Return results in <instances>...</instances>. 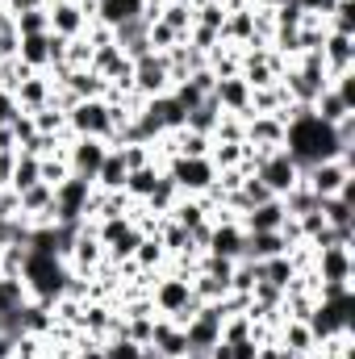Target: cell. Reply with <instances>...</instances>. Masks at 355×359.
<instances>
[{
  "mask_svg": "<svg viewBox=\"0 0 355 359\" xmlns=\"http://www.w3.org/2000/svg\"><path fill=\"white\" fill-rule=\"evenodd\" d=\"M51 209H55V188L51 184H29L25 192H17V213L29 222V226H42L51 222Z\"/></svg>",
  "mask_w": 355,
  "mask_h": 359,
  "instance_id": "obj_17",
  "label": "cell"
},
{
  "mask_svg": "<svg viewBox=\"0 0 355 359\" xmlns=\"http://www.w3.org/2000/svg\"><path fill=\"white\" fill-rule=\"evenodd\" d=\"M159 21L163 25H172L180 38L192 29V4H184V0H168V4H159Z\"/></svg>",
  "mask_w": 355,
  "mask_h": 359,
  "instance_id": "obj_32",
  "label": "cell"
},
{
  "mask_svg": "<svg viewBox=\"0 0 355 359\" xmlns=\"http://www.w3.org/2000/svg\"><path fill=\"white\" fill-rule=\"evenodd\" d=\"M280 121H284V151L293 155V163L305 172V168H314V163H322V159H339V155H355V151H343L339 147V138H335V126H326L314 109H297V104H288L284 113H280Z\"/></svg>",
  "mask_w": 355,
  "mask_h": 359,
  "instance_id": "obj_1",
  "label": "cell"
},
{
  "mask_svg": "<svg viewBox=\"0 0 355 359\" xmlns=\"http://www.w3.org/2000/svg\"><path fill=\"white\" fill-rule=\"evenodd\" d=\"M147 8V0H92V21L105 29H117L126 21H138Z\"/></svg>",
  "mask_w": 355,
  "mask_h": 359,
  "instance_id": "obj_18",
  "label": "cell"
},
{
  "mask_svg": "<svg viewBox=\"0 0 355 359\" xmlns=\"http://www.w3.org/2000/svg\"><path fill=\"white\" fill-rule=\"evenodd\" d=\"M13 159H17V155L0 151V192H4V188H8V180H13Z\"/></svg>",
  "mask_w": 355,
  "mask_h": 359,
  "instance_id": "obj_38",
  "label": "cell"
},
{
  "mask_svg": "<svg viewBox=\"0 0 355 359\" xmlns=\"http://www.w3.org/2000/svg\"><path fill=\"white\" fill-rule=\"evenodd\" d=\"M280 201H284V213H288V217H301V213H314V209H318V196H314V192H309L305 184L288 188V192H284Z\"/></svg>",
  "mask_w": 355,
  "mask_h": 359,
  "instance_id": "obj_34",
  "label": "cell"
},
{
  "mask_svg": "<svg viewBox=\"0 0 355 359\" xmlns=\"http://www.w3.org/2000/svg\"><path fill=\"white\" fill-rule=\"evenodd\" d=\"M38 180H42V159H38V155H29V151H17L8 192H25V188H29V184H38Z\"/></svg>",
  "mask_w": 355,
  "mask_h": 359,
  "instance_id": "obj_26",
  "label": "cell"
},
{
  "mask_svg": "<svg viewBox=\"0 0 355 359\" xmlns=\"http://www.w3.org/2000/svg\"><path fill=\"white\" fill-rule=\"evenodd\" d=\"M172 67H168V55H155V50H147V55H138L134 59V96H142V100H151V96H163V92H172Z\"/></svg>",
  "mask_w": 355,
  "mask_h": 359,
  "instance_id": "obj_10",
  "label": "cell"
},
{
  "mask_svg": "<svg viewBox=\"0 0 355 359\" xmlns=\"http://www.w3.org/2000/svg\"><path fill=\"white\" fill-rule=\"evenodd\" d=\"M67 280H72L67 259H59V255H42V251H25L21 284H25V297H29V301L55 305V301L67 292Z\"/></svg>",
  "mask_w": 355,
  "mask_h": 359,
  "instance_id": "obj_2",
  "label": "cell"
},
{
  "mask_svg": "<svg viewBox=\"0 0 355 359\" xmlns=\"http://www.w3.org/2000/svg\"><path fill=\"white\" fill-rule=\"evenodd\" d=\"M34 117V130L38 134H46V138H72L67 134V113L59 109V104H46V109H38V113H29Z\"/></svg>",
  "mask_w": 355,
  "mask_h": 359,
  "instance_id": "obj_29",
  "label": "cell"
},
{
  "mask_svg": "<svg viewBox=\"0 0 355 359\" xmlns=\"http://www.w3.org/2000/svg\"><path fill=\"white\" fill-rule=\"evenodd\" d=\"M288 222V213H284V201L280 196H272L264 205H251L243 217H239V226L247 230V234H264V230H280Z\"/></svg>",
  "mask_w": 355,
  "mask_h": 359,
  "instance_id": "obj_19",
  "label": "cell"
},
{
  "mask_svg": "<svg viewBox=\"0 0 355 359\" xmlns=\"http://www.w3.org/2000/svg\"><path fill=\"white\" fill-rule=\"evenodd\" d=\"M163 172H168V180L180 188V196H205V192L217 184V168H213L209 155H201V159L172 155V159H163Z\"/></svg>",
  "mask_w": 355,
  "mask_h": 359,
  "instance_id": "obj_6",
  "label": "cell"
},
{
  "mask_svg": "<svg viewBox=\"0 0 355 359\" xmlns=\"http://www.w3.org/2000/svg\"><path fill=\"white\" fill-rule=\"evenodd\" d=\"M46 4H51V0H46Z\"/></svg>",
  "mask_w": 355,
  "mask_h": 359,
  "instance_id": "obj_42",
  "label": "cell"
},
{
  "mask_svg": "<svg viewBox=\"0 0 355 359\" xmlns=\"http://www.w3.org/2000/svg\"><path fill=\"white\" fill-rule=\"evenodd\" d=\"M297 4H301L305 13H326V8H330L335 0H297Z\"/></svg>",
  "mask_w": 355,
  "mask_h": 359,
  "instance_id": "obj_40",
  "label": "cell"
},
{
  "mask_svg": "<svg viewBox=\"0 0 355 359\" xmlns=\"http://www.w3.org/2000/svg\"><path fill=\"white\" fill-rule=\"evenodd\" d=\"M4 17H8V13H4V4H0V25H4Z\"/></svg>",
  "mask_w": 355,
  "mask_h": 359,
  "instance_id": "obj_41",
  "label": "cell"
},
{
  "mask_svg": "<svg viewBox=\"0 0 355 359\" xmlns=\"http://www.w3.org/2000/svg\"><path fill=\"white\" fill-rule=\"evenodd\" d=\"M168 217H172L176 226H184L188 234H196V230L209 226V205H205V196H180Z\"/></svg>",
  "mask_w": 355,
  "mask_h": 359,
  "instance_id": "obj_22",
  "label": "cell"
},
{
  "mask_svg": "<svg viewBox=\"0 0 355 359\" xmlns=\"http://www.w3.org/2000/svg\"><path fill=\"white\" fill-rule=\"evenodd\" d=\"M134 271H147V276H159V271H168L172 264V255H168V247L159 243V234H142L138 238V247H134Z\"/></svg>",
  "mask_w": 355,
  "mask_h": 359,
  "instance_id": "obj_21",
  "label": "cell"
},
{
  "mask_svg": "<svg viewBox=\"0 0 355 359\" xmlns=\"http://www.w3.org/2000/svg\"><path fill=\"white\" fill-rule=\"evenodd\" d=\"M251 176L260 180L272 196H284L288 188H297V184H301V168L293 163V155H288L284 147H276V151H267L264 159L255 163V172H251Z\"/></svg>",
  "mask_w": 355,
  "mask_h": 359,
  "instance_id": "obj_9",
  "label": "cell"
},
{
  "mask_svg": "<svg viewBox=\"0 0 355 359\" xmlns=\"http://www.w3.org/2000/svg\"><path fill=\"white\" fill-rule=\"evenodd\" d=\"M288 251V238L280 234V230H264V234H247V243H243V259H251V264H264L272 255H284Z\"/></svg>",
  "mask_w": 355,
  "mask_h": 359,
  "instance_id": "obj_23",
  "label": "cell"
},
{
  "mask_svg": "<svg viewBox=\"0 0 355 359\" xmlns=\"http://www.w3.org/2000/svg\"><path fill=\"white\" fill-rule=\"evenodd\" d=\"M217 121H222V109H217V100L213 96H205L192 113H188V121H184V130H192V134H205V138H213V130H217Z\"/></svg>",
  "mask_w": 355,
  "mask_h": 359,
  "instance_id": "obj_27",
  "label": "cell"
},
{
  "mask_svg": "<svg viewBox=\"0 0 355 359\" xmlns=\"http://www.w3.org/2000/svg\"><path fill=\"white\" fill-rule=\"evenodd\" d=\"M163 359H184L188 355V339H184V326L172 322V318H155V330H151V343Z\"/></svg>",
  "mask_w": 355,
  "mask_h": 359,
  "instance_id": "obj_20",
  "label": "cell"
},
{
  "mask_svg": "<svg viewBox=\"0 0 355 359\" xmlns=\"http://www.w3.org/2000/svg\"><path fill=\"white\" fill-rule=\"evenodd\" d=\"M46 17H51V34L55 38H63V42L84 38L92 25V0H51Z\"/></svg>",
  "mask_w": 355,
  "mask_h": 359,
  "instance_id": "obj_8",
  "label": "cell"
},
{
  "mask_svg": "<svg viewBox=\"0 0 355 359\" xmlns=\"http://www.w3.org/2000/svg\"><path fill=\"white\" fill-rule=\"evenodd\" d=\"M309 271L314 280H351L355 284V247H318Z\"/></svg>",
  "mask_w": 355,
  "mask_h": 359,
  "instance_id": "obj_13",
  "label": "cell"
},
{
  "mask_svg": "<svg viewBox=\"0 0 355 359\" xmlns=\"http://www.w3.org/2000/svg\"><path fill=\"white\" fill-rule=\"evenodd\" d=\"M67 134L72 138H105L113 147V109L105 96H92V100H76L67 109Z\"/></svg>",
  "mask_w": 355,
  "mask_h": 359,
  "instance_id": "obj_4",
  "label": "cell"
},
{
  "mask_svg": "<svg viewBox=\"0 0 355 359\" xmlns=\"http://www.w3.org/2000/svg\"><path fill=\"white\" fill-rule=\"evenodd\" d=\"M8 17H13V25H17L21 38H25V34H51L46 4H42V8H21V13H8Z\"/></svg>",
  "mask_w": 355,
  "mask_h": 359,
  "instance_id": "obj_31",
  "label": "cell"
},
{
  "mask_svg": "<svg viewBox=\"0 0 355 359\" xmlns=\"http://www.w3.org/2000/svg\"><path fill=\"white\" fill-rule=\"evenodd\" d=\"M100 347H105V359H138L142 355V343H134L130 334H109V339H100Z\"/></svg>",
  "mask_w": 355,
  "mask_h": 359,
  "instance_id": "obj_35",
  "label": "cell"
},
{
  "mask_svg": "<svg viewBox=\"0 0 355 359\" xmlns=\"http://www.w3.org/2000/svg\"><path fill=\"white\" fill-rule=\"evenodd\" d=\"M147 301H151V309H155V318H172V322H188L192 318V309H196V297H192V280L188 276H180V271H159V276H151V284H147Z\"/></svg>",
  "mask_w": 355,
  "mask_h": 359,
  "instance_id": "obj_3",
  "label": "cell"
},
{
  "mask_svg": "<svg viewBox=\"0 0 355 359\" xmlns=\"http://www.w3.org/2000/svg\"><path fill=\"white\" fill-rule=\"evenodd\" d=\"M318 55H322L326 80H335V76L351 72V67H355V34H335V29H326V38H322V46H318Z\"/></svg>",
  "mask_w": 355,
  "mask_h": 359,
  "instance_id": "obj_14",
  "label": "cell"
},
{
  "mask_svg": "<svg viewBox=\"0 0 355 359\" xmlns=\"http://www.w3.org/2000/svg\"><path fill=\"white\" fill-rule=\"evenodd\" d=\"M318 213H322L326 226H339V230L355 226V201H347V196H322L318 201Z\"/></svg>",
  "mask_w": 355,
  "mask_h": 359,
  "instance_id": "obj_28",
  "label": "cell"
},
{
  "mask_svg": "<svg viewBox=\"0 0 355 359\" xmlns=\"http://www.w3.org/2000/svg\"><path fill=\"white\" fill-rule=\"evenodd\" d=\"M243 142H213L209 147V159H213V168L217 172H230V168H243Z\"/></svg>",
  "mask_w": 355,
  "mask_h": 359,
  "instance_id": "obj_33",
  "label": "cell"
},
{
  "mask_svg": "<svg viewBox=\"0 0 355 359\" xmlns=\"http://www.w3.org/2000/svg\"><path fill=\"white\" fill-rule=\"evenodd\" d=\"M0 151L17 155V138H13V130H8V126H0Z\"/></svg>",
  "mask_w": 355,
  "mask_h": 359,
  "instance_id": "obj_39",
  "label": "cell"
},
{
  "mask_svg": "<svg viewBox=\"0 0 355 359\" xmlns=\"http://www.w3.org/2000/svg\"><path fill=\"white\" fill-rule=\"evenodd\" d=\"M17 113H21V104H17V96H13L8 88H0V126H8V121H13Z\"/></svg>",
  "mask_w": 355,
  "mask_h": 359,
  "instance_id": "obj_36",
  "label": "cell"
},
{
  "mask_svg": "<svg viewBox=\"0 0 355 359\" xmlns=\"http://www.w3.org/2000/svg\"><path fill=\"white\" fill-rule=\"evenodd\" d=\"M230 359H260V343H255V339H239V343H230Z\"/></svg>",
  "mask_w": 355,
  "mask_h": 359,
  "instance_id": "obj_37",
  "label": "cell"
},
{
  "mask_svg": "<svg viewBox=\"0 0 355 359\" xmlns=\"http://www.w3.org/2000/svg\"><path fill=\"white\" fill-rule=\"evenodd\" d=\"M351 180H355V155L322 159V163H314V168L301 172V184H305L318 201H322V196H339L343 184H351Z\"/></svg>",
  "mask_w": 355,
  "mask_h": 359,
  "instance_id": "obj_7",
  "label": "cell"
},
{
  "mask_svg": "<svg viewBox=\"0 0 355 359\" xmlns=\"http://www.w3.org/2000/svg\"><path fill=\"white\" fill-rule=\"evenodd\" d=\"M100 264H105V247H100L96 230H92L88 222H84V226H80V234L72 238V251H67V268H72V276H84V280H92V276L100 271Z\"/></svg>",
  "mask_w": 355,
  "mask_h": 359,
  "instance_id": "obj_12",
  "label": "cell"
},
{
  "mask_svg": "<svg viewBox=\"0 0 355 359\" xmlns=\"http://www.w3.org/2000/svg\"><path fill=\"white\" fill-rule=\"evenodd\" d=\"M163 176V163H147V168H138V172H130L126 176V196H130V205H147V196L155 192V184Z\"/></svg>",
  "mask_w": 355,
  "mask_h": 359,
  "instance_id": "obj_25",
  "label": "cell"
},
{
  "mask_svg": "<svg viewBox=\"0 0 355 359\" xmlns=\"http://www.w3.org/2000/svg\"><path fill=\"white\" fill-rule=\"evenodd\" d=\"M105 155H109L105 138H67V147H63V159H67L72 176H84V180H96Z\"/></svg>",
  "mask_w": 355,
  "mask_h": 359,
  "instance_id": "obj_11",
  "label": "cell"
},
{
  "mask_svg": "<svg viewBox=\"0 0 355 359\" xmlns=\"http://www.w3.org/2000/svg\"><path fill=\"white\" fill-rule=\"evenodd\" d=\"M88 205H92V180L67 176L63 184H55L51 222H55V226H84V222H88Z\"/></svg>",
  "mask_w": 355,
  "mask_h": 359,
  "instance_id": "obj_5",
  "label": "cell"
},
{
  "mask_svg": "<svg viewBox=\"0 0 355 359\" xmlns=\"http://www.w3.org/2000/svg\"><path fill=\"white\" fill-rule=\"evenodd\" d=\"M126 176H130V168H126L121 151L109 147V155H105L100 172H96V180H92V188H96V192H121V188H126Z\"/></svg>",
  "mask_w": 355,
  "mask_h": 359,
  "instance_id": "obj_24",
  "label": "cell"
},
{
  "mask_svg": "<svg viewBox=\"0 0 355 359\" xmlns=\"http://www.w3.org/2000/svg\"><path fill=\"white\" fill-rule=\"evenodd\" d=\"M17 104H21V113H38V109H46V104H55V80H51V72H34V76H25L17 88Z\"/></svg>",
  "mask_w": 355,
  "mask_h": 359,
  "instance_id": "obj_16",
  "label": "cell"
},
{
  "mask_svg": "<svg viewBox=\"0 0 355 359\" xmlns=\"http://www.w3.org/2000/svg\"><path fill=\"white\" fill-rule=\"evenodd\" d=\"M309 109H314V113H318L326 126H339L343 117H351V113H355V109H347V104H343V96H339L335 88H326L318 100H314V104H309Z\"/></svg>",
  "mask_w": 355,
  "mask_h": 359,
  "instance_id": "obj_30",
  "label": "cell"
},
{
  "mask_svg": "<svg viewBox=\"0 0 355 359\" xmlns=\"http://www.w3.org/2000/svg\"><path fill=\"white\" fill-rule=\"evenodd\" d=\"M209 96L217 100L222 113H234V117H247V113H251V84H247L243 76H222Z\"/></svg>",
  "mask_w": 355,
  "mask_h": 359,
  "instance_id": "obj_15",
  "label": "cell"
}]
</instances>
